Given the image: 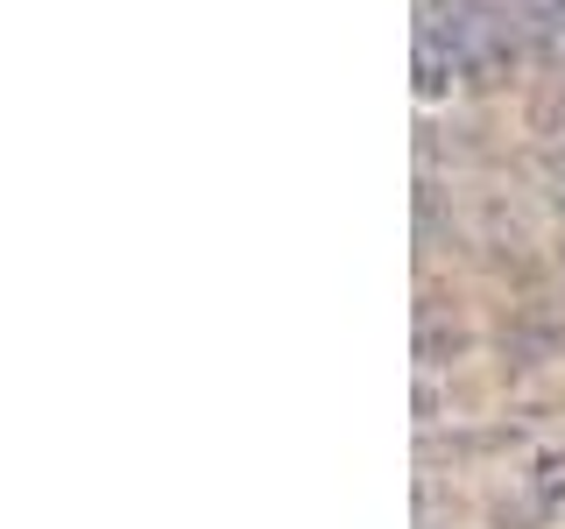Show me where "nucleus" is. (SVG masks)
Segmentation results:
<instances>
[{
	"label": "nucleus",
	"instance_id": "20e7f679",
	"mask_svg": "<svg viewBox=\"0 0 565 529\" xmlns=\"http://www.w3.org/2000/svg\"><path fill=\"white\" fill-rule=\"evenodd\" d=\"M452 85H459V64L446 57V50L417 43V99H424V106H438V99H452Z\"/></svg>",
	"mask_w": 565,
	"mask_h": 529
},
{
	"label": "nucleus",
	"instance_id": "7ed1b4c3",
	"mask_svg": "<svg viewBox=\"0 0 565 529\" xmlns=\"http://www.w3.org/2000/svg\"><path fill=\"white\" fill-rule=\"evenodd\" d=\"M523 494L544 508V516H558V508H565V452H537V458H530Z\"/></svg>",
	"mask_w": 565,
	"mask_h": 529
},
{
	"label": "nucleus",
	"instance_id": "39448f33",
	"mask_svg": "<svg viewBox=\"0 0 565 529\" xmlns=\"http://www.w3.org/2000/svg\"><path fill=\"white\" fill-rule=\"evenodd\" d=\"M494 529H530V522H544V508L530 501V494H516V501H494Z\"/></svg>",
	"mask_w": 565,
	"mask_h": 529
},
{
	"label": "nucleus",
	"instance_id": "f03ea898",
	"mask_svg": "<svg viewBox=\"0 0 565 529\" xmlns=\"http://www.w3.org/2000/svg\"><path fill=\"white\" fill-rule=\"evenodd\" d=\"M502 353L516 367H537V360H552V353H558V332L544 325V317H516V325L502 332Z\"/></svg>",
	"mask_w": 565,
	"mask_h": 529
},
{
	"label": "nucleus",
	"instance_id": "423d86ee",
	"mask_svg": "<svg viewBox=\"0 0 565 529\" xmlns=\"http://www.w3.org/2000/svg\"><path fill=\"white\" fill-rule=\"evenodd\" d=\"M552 212H558V219H565V176H558V184H552Z\"/></svg>",
	"mask_w": 565,
	"mask_h": 529
},
{
	"label": "nucleus",
	"instance_id": "f257e3e1",
	"mask_svg": "<svg viewBox=\"0 0 565 529\" xmlns=\"http://www.w3.org/2000/svg\"><path fill=\"white\" fill-rule=\"evenodd\" d=\"M459 353H467V332L446 325L438 311H424V325H417V367H424V375H438V367H452Z\"/></svg>",
	"mask_w": 565,
	"mask_h": 529
}]
</instances>
